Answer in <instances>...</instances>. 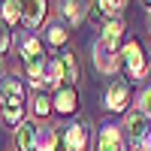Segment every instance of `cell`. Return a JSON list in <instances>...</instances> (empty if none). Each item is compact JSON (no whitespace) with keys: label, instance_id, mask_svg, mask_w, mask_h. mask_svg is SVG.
<instances>
[{"label":"cell","instance_id":"cell-1","mask_svg":"<svg viewBox=\"0 0 151 151\" xmlns=\"http://www.w3.org/2000/svg\"><path fill=\"white\" fill-rule=\"evenodd\" d=\"M24 118V85L15 79V76H6L3 79V121L6 124H18Z\"/></svg>","mask_w":151,"mask_h":151},{"label":"cell","instance_id":"cell-2","mask_svg":"<svg viewBox=\"0 0 151 151\" xmlns=\"http://www.w3.org/2000/svg\"><path fill=\"white\" fill-rule=\"evenodd\" d=\"M64 151H85L88 148V124H70L67 133H60Z\"/></svg>","mask_w":151,"mask_h":151},{"label":"cell","instance_id":"cell-3","mask_svg":"<svg viewBox=\"0 0 151 151\" xmlns=\"http://www.w3.org/2000/svg\"><path fill=\"white\" fill-rule=\"evenodd\" d=\"M124 60H127V70H130L133 79H142V76H145L148 67H145V58H142V45L136 40L127 42V48H124Z\"/></svg>","mask_w":151,"mask_h":151},{"label":"cell","instance_id":"cell-4","mask_svg":"<svg viewBox=\"0 0 151 151\" xmlns=\"http://www.w3.org/2000/svg\"><path fill=\"white\" fill-rule=\"evenodd\" d=\"M124 127H127V139H130V142H136V145H139V142H145L148 136H151V133H148V118L142 115V112L130 115Z\"/></svg>","mask_w":151,"mask_h":151},{"label":"cell","instance_id":"cell-5","mask_svg":"<svg viewBox=\"0 0 151 151\" xmlns=\"http://www.w3.org/2000/svg\"><path fill=\"white\" fill-rule=\"evenodd\" d=\"M36 139H40V127L30 121H24L21 127L15 130V145L18 151H36Z\"/></svg>","mask_w":151,"mask_h":151},{"label":"cell","instance_id":"cell-6","mask_svg":"<svg viewBox=\"0 0 151 151\" xmlns=\"http://www.w3.org/2000/svg\"><path fill=\"white\" fill-rule=\"evenodd\" d=\"M97 151H124V136L118 127H103L97 136Z\"/></svg>","mask_w":151,"mask_h":151},{"label":"cell","instance_id":"cell-7","mask_svg":"<svg viewBox=\"0 0 151 151\" xmlns=\"http://www.w3.org/2000/svg\"><path fill=\"white\" fill-rule=\"evenodd\" d=\"M106 106H109L112 112H121L124 106H127V82L115 79V82L109 85V91H106Z\"/></svg>","mask_w":151,"mask_h":151},{"label":"cell","instance_id":"cell-8","mask_svg":"<svg viewBox=\"0 0 151 151\" xmlns=\"http://www.w3.org/2000/svg\"><path fill=\"white\" fill-rule=\"evenodd\" d=\"M121 36H124L121 21H106V24H103V40H100V45L109 48V52H115L118 42H121Z\"/></svg>","mask_w":151,"mask_h":151},{"label":"cell","instance_id":"cell-9","mask_svg":"<svg viewBox=\"0 0 151 151\" xmlns=\"http://www.w3.org/2000/svg\"><path fill=\"white\" fill-rule=\"evenodd\" d=\"M76 88H60V91H55V109L64 112V115H70V112L76 109Z\"/></svg>","mask_w":151,"mask_h":151},{"label":"cell","instance_id":"cell-10","mask_svg":"<svg viewBox=\"0 0 151 151\" xmlns=\"http://www.w3.org/2000/svg\"><path fill=\"white\" fill-rule=\"evenodd\" d=\"M42 15H45V3H42V0H33V3H24L21 21L27 24V27H36V24L42 21Z\"/></svg>","mask_w":151,"mask_h":151},{"label":"cell","instance_id":"cell-11","mask_svg":"<svg viewBox=\"0 0 151 151\" xmlns=\"http://www.w3.org/2000/svg\"><path fill=\"white\" fill-rule=\"evenodd\" d=\"M60 79H67V76H64V64H60V60H48V64H45V85L58 88ZM58 91H60V88H58Z\"/></svg>","mask_w":151,"mask_h":151},{"label":"cell","instance_id":"cell-12","mask_svg":"<svg viewBox=\"0 0 151 151\" xmlns=\"http://www.w3.org/2000/svg\"><path fill=\"white\" fill-rule=\"evenodd\" d=\"M55 142H60V136H55V130H48V127H40L36 151H55Z\"/></svg>","mask_w":151,"mask_h":151},{"label":"cell","instance_id":"cell-13","mask_svg":"<svg viewBox=\"0 0 151 151\" xmlns=\"http://www.w3.org/2000/svg\"><path fill=\"white\" fill-rule=\"evenodd\" d=\"M24 15V3H18V0H9V3H3V24H12L15 18Z\"/></svg>","mask_w":151,"mask_h":151},{"label":"cell","instance_id":"cell-14","mask_svg":"<svg viewBox=\"0 0 151 151\" xmlns=\"http://www.w3.org/2000/svg\"><path fill=\"white\" fill-rule=\"evenodd\" d=\"M60 64H64V76H67V82H70V85H73V82H79V67H76V58H73L70 52L60 55Z\"/></svg>","mask_w":151,"mask_h":151},{"label":"cell","instance_id":"cell-15","mask_svg":"<svg viewBox=\"0 0 151 151\" xmlns=\"http://www.w3.org/2000/svg\"><path fill=\"white\" fill-rule=\"evenodd\" d=\"M94 60H97V67H100V70H112V67H115L112 52H109V48H103L100 42H97V58H94Z\"/></svg>","mask_w":151,"mask_h":151},{"label":"cell","instance_id":"cell-16","mask_svg":"<svg viewBox=\"0 0 151 151\" xmlns=\"http://www.w3.org/2000/svg\"><path fill=\"white\" fill-rule=\"evenodd\" d=\"M45 36H48V42H55V45H64V42H67V30L60 27V24H52Z\"/></svg>","mask_w":151,"mask_h":151},{"label":"cell","instance_id":"cell-17","mask_svg":"<svg viewBox=\"0 0 151 151\" xmlns=\"http://www.w3.org/2000/svg\"><path fill=\"white\" fill-rule=\"evenodd\" d=\"M60 12H64L70 21H82V15H85V9H82L79 3H64V6H60Z\"/></svg>","mask_w":151,"mask_h":151},{"label":"cell","instance_id":"cell-18","mask_svg":"<svg viewBox=\"0 0 151 151\" xmlns=\"http://www.w3.org/2000/svg\"><path fill=\"white\" fill-rule=\"evenodd\" d=\"M48 103H52L48 97H36V100H33V112H36L40 118H45L48 112H52V106H48Z\"/></svg>","mask_w":151,"mask_h":151},{"label":"cell","instance_id":"cell-19","mask_svg":"<svg viewBox=\"0 0 151 151\" xmlns=\"http://www.w3.org/2000/svg\"><path fill=\"white\" fill-rule=\"evenodd\" d=\"M100 6H103V12H106V15H118V12L127 6V3H121V0H103Z\"/></svg>","mask_w":151,"mask_h":151},{"label":"cell","instance_id":"cell-20","mask_svg":"<svg viewBox=\"0 0 151 151\" xmlns=\"http://www.w3.org/2000/svg\"><path fill=\"white\" fill-rule=\"evenodd\" d=\"M139 109H142L145 118L151 115V88H145V91H142V97H139Z\"/></svg>","mask_w":151,"mask_h":151},{"label":"cell","instance_id":"cell-21","mask_svg":"<svg viewBox=\"0 0 151 151\" xmlns=\"http://www.w3.org/2000/svg\"><path fill=\"white\" fill-rule=\"evenodd\" d=\"M0 48H3V55H6V48H9V33H3V40H0Z\"/></svg>","mask_w":151,"mask_h":151}]
</instances>
